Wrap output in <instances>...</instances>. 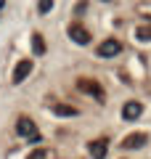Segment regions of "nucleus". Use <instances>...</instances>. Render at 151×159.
I'll return each mask as SVG.
<instances>
[{"label":"nucleus","mask_w":151,"mask_h":159,"mask_svg":"<svg viewBox=\"0 0 151 159\" xmlns=\"http://www.w3.org/2000/svg\"><path fill=\"white\" fill-rule=\"evenodd\" d=\"M140 114H143V103H138V101H127V103H125V109H122V117L127 119V122L138 119Z\"/></svg>","instance_id":"nucleus-6"},{"label":"nucleus","mask_w":151,"mask_h":159,"mask_svg":"<svg viewBox=\"0 0 151 159\" xmlns=\"http://www.w3.org/2000/svg\"><path fill=\"white\" fill-rule=\"evenodd\" d=\"M106 148H109V143L101 138V141H93L90 143V154H93V159H106Z\"/></svg>","instance_id":"nucleus-7"},{"label":"nucleus","mask_w":151,"mask_h":159,"mask_svg":"<svg viewBox=\"0 0 151 159\" xmlns=\"http://www.w3.org/2000/svg\"><path fill=\"white\" fill-rule=\"evenodd\" d=\"M37 8H40V13H48L50 8H53V0H40V3H37Z\"/></svg>","instance_id":"nucleus-13"},{"label":"nucleus","mask_w":151,"mask_h":159,"mask_svg":"<svg viewBox=\"0 0 151 159\" xmlns=\"http://www.w3.org/2000/svg\"><path fill=\"white\" fill-rule=\"evenodd\" d=\"M69 37H72L77 45H88L90 43V32L82 27V24H72V27H69Z\"/></svg>","instance_id":"nucleus-5"},{"label":"nucleus","mask_w":151,"mask_h":159,"mask_svg":"<svg viewBox=\"0 0 151 159\" xmlns=\"http://www.w3.org/2000/svg\"><path fill=\"white\" fill-rule=\"evenodd\" d=\"M32 53H34V56H43V53H45V40H43V34H32Z\"/></svg>","instance_id":"nucleus-10"},{"label":"nucleus","mask_w":151,"mask_h":159,"mask_svg":"<svg viewBox=\"0 0 151 159\" xmlns=\"http://www.w3.org/2000/svg\"><path fill=\"white\" fill-rule=\"evenodd\" d=\"M32 72V58H21V61L16 64V69H13V77H11V82L13 85H21L24 80H27V74Z\"/></svg>","instance_id":"nucleus-3"},{"label":"nucleus","mask_w":151,"mask_h":159,"mask_svg":"<svg viewBox=\"0 0 151 159\" xmlns=\"http://www.w3.org/2000/svg\"><path fill=\"white\" fill-rule=\"evenodd\" d=\"M16 133H19V135H24V138H32V143H37V141H40L34 122H32V119H27V117H21V119L16 122Z\"/></svg>","instance_id":"nucleus-2"},{"label":"nucleus","mask_w":151,"mask_h":159,"mask_svg":"<svg viewBox=\"0 0 151 159\" xmlns=\"http://www.w3.org/2000/svg\"><path fill=\"white\" fill-rule=\"evenodd\" d=\"M50 109H53V114H58V117H77L80 114L74 106H66V103H53Z\"/></svg>","instance_id":"nucleus-9"},{"label":"nucleus","mask_w":151,"mask_h":159,"mask_svg":"<svg viewBox=\"0 0 151 159\" xmlns=\"http://www.w3.org/2000/svg\"><path fill=\"white\" fill-rule=\"evenodd\" d=\"M77 88H80L82 93H88V96H95L98 101H103V90H101V85L95 82V80L82 77V80H77Z\"/></svg>","instance_id":"nucleus-4"},{"label":"nucleus","mask_w":151,"mask_h":159,"mask_svg":"<svg viewBox=\"0 0 151 159\" xmlns=\"http://www.w3.org/2000/svg\"><path fill=\"white\" fill-rule=\"evenodd\" d=\"M135 37L143 40V43H149V40H151V27H138V29H135Z\"/></svg>","instance_id":"nucleus-11"},{"label":"nucleus","mask_w":151,"mask_h":159,"mask_svg":"<svg viewBox=\"0 0 151 159\" xmlns=\"http://www.w3.org/2000/svg\"><path fill=\"white\" fill-rule=\"evenodd\" d=\"M143 143H146V133H133V135L125 138L122 146H125V148H140Z\"/></svg>","instance_id":"nucleus-8"},{"label":"nucleus","mask_w":151,"mask_h":159,"mask_svg":"<svg viewBox=\"0 0 151 159\" xmlns=\"http://www.w3.org/2000/svg\"><path fill=\"white\" fill-rule=\"evenodd\" d=\"M27 159H48V151H45V148H37V151L27 154Z\"/></svg>","instance_id":"nucleus-12"},{"label":"nucleus","mask_w":151,"mask_h":159,"mask_svg":"<svg viewBox=\"0 0 151 159\" xmlns=\"http://www.w3.org/2000/svg\"><path fill=\"white\" fill-rule=\"evenodd\" d=\"M117 53H122V43H119V40H114V37L103 40V43L98 45V56H101V58H114Z\"/></svg>","instance_id":"nucleus-1"}]
</instances>
